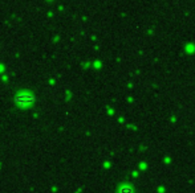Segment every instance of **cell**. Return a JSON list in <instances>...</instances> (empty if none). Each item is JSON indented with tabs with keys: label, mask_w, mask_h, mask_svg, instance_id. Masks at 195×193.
I'll return each mask as SVG.
<instances>
[{
	"label": "cell",
	"mask_w": 195,
	"mask_h": 193,
	"mask_svg": "<svg viewBox=\"0 0 195 193\" xmlns=\"http://www.w3.org/2000/svg\"><path fill=\"white\" fill-rule=\"evenodd\" d=\"M33 102H35V97L28 93H21L16 98V103L19 106H21V107H27V106L32 105Z\"/></svg>",
	"instance_id": "cell-1"
},
{
	"label": "cell",
	"mask_w": 195,
	"mask_h": 193,
	"mask_svg": "<svg viewBox=\"0 0 195 193\" xmlns=\"http://www.w3.org/2000/svg\"><path fill=\"white\" fill-rule=\"evenodd\" d=\"M121 193H131V188L130 186H122L121 188Z\"/></svg>",
	"instance_id": "cell-2"
}]
</instances>
